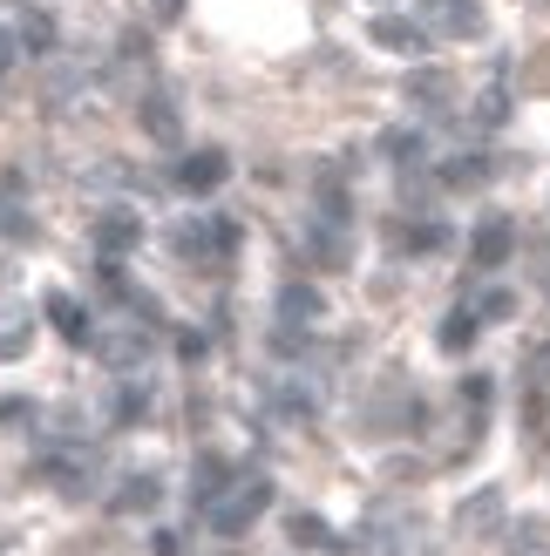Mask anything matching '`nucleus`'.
Here are the masks:
<instances>
[{
	"mask_svg": "<svg viewBox=\"0 0 550 556\" xmlns=\"http://www.w3.org/2000/svg\"><path fill=\"white\" fill-rule=\"evenodd\" d=\"M415 21L435 41H483V27H489V14L476 8V0H422Z\"/></svg>",
	"mask_w": 550,
	"mask_h": 556,
	"instance_id": "1",
	"label": "nucleus"
},
{
	"mask_svg": "<svg viewBox=\"0 0 550 556\" xmlns=\"http://www.w3.org/2000/svg\"><path fill=\"white\" fill-rule=\"evenodd\" d=\"M265 495H272V489H265L259 476H252V482H238V489L225 495V503H217V509H211V522H217V530H225V536H238V530H245V522H252V516L265 509Z\"/></svg>",
	"mask_w": 550,
	"mask_h": 556,
	"instance_id": "2",
	"label": "nucleus"
},
{
	"mask_svg": "<svg viewBox=\"0 0 550 556\" xmlns=\"http://www.w3.org/2000/svg\"><path fill=\"white\" fill-rule=\"evenodd\" d=\"M435 35H428V27L422 21H401V14H380L374 21V48H388V54H422Z\"/></svg>",
	"mask_w": 550,
	"mask_h": 556,
	"instance_id": "3",
	"label": "nucleus"
},
{
	"mask_svg": "<svg viewBox=\"0 0 550 556\" xmlns=\"http://www.w3.org/2000/svg\"><path fill=\"white\" fill-rule=\"evenodd\" d=\"M510 238H516L510 217H489V225L476 231V265H503L510 258Z\"/></svg>",
	"mask_w": 550,
	"mask_h": 556,
	"instance_id": "4",
	"label": "nucleus"
},
{
	"mask_svg": "<svg viewBox=\"0 0 550 556\" xmlns=\"http://www.w3.org/2000/svg\"><path fill=\"white\" fill-rule=\"evenodd\" d=\"M177 177H184V190H211V184H225V156H217V150H198Z\"/></svg>",
	"mask_w": 550,
	"mask_h": 556,
	"instance_id": "5",
	"label": "nucleus"
},
{
	"mask_svg": "<svg viewBox=\"0 0 550 556\" xmlns=\"http://www.w3.org/2000/svg\"><path fill=\"white\" fill-rule=\"evenodd\" d=\"M14 35H21V48L48 54V48H54V21H48V14H21V21H14Z\"/></svg>",
	"mask_w": 550,
	"mask_h": 556,
	"instance_id": "6",
	"label": "nucleus"
},
{
	"mask_svg": "<svg viewBox=\"0 0 550 556\" xmlns=\"http://www.w3.org/2000/svg\"><path fill=\"white\" fill-rule=\"evenodd\" d=\"M143 123H150L157 143H177V109L163 102V96H150V102H143Z\"/></svg>",
	"mask_w": 550,
	"mask_h": 556,
	"instance_id": "7",
	"label": "nucleus"
},
{
	"mask_svg": "<svg viewBox=\"0 0 550 556\" xmlns=\"http://www.w3.org/2000/svg\"><path fill=\"white\" fill-rule=\"evenodd\" d=\"M102 244H109V252H129V244H136V217H102Z\"/></svg>",
	"mask_w": 550,
	"mask_h": 556,
	"instance_id": "8",
	"label": "nucleus"
},
{
	"mask_svg": "<svg viewBox=\"0 0 550 556\" xmlns=\"http://www.w3.org/2000/svg\"><path fill=\"white\" fill-rule=\"evenodd\" d=\"M415 102L442 109V102H449V75H435V68H428V75H415Z\"/></svg>",
	"mask_w": 550,
	"mask_h": 556,
	"instance_id": "9",
	"label": "nucleus"
},
{
	"mask_svg": "<svg viewBox=\"0 0 550 556\" xmlns=\"http://www.w3.org/2000/svg\"><path fill=\"white\" fill-rule=\"evenodd\" d=\"M497 522V495H476L470 509H462V530H489Z\"/></svg>",
	"mask_w": 550,
	"mask_h": 556,
	"instance_id": "10",
	"label": "nucleus"
},
{
	"mask_svg": "<svg viewBox=\"0 0 550 556\" xmlns=\"http://www.w3.org/2000/svg\"><path fill=\"white\" fill-rule=\"evenodd\" d=\"M54 326H62L68 340H82V332H89V319L75 313V299H54Z\"/></svg>",
	"mask_w": 550,
	"mask_h": 556,
	"instance_id": "11",
	"label": "nucleus"
},
{
	"mask_svg": "<svg viewBox=\"0 0 550 556\" xmlns=\"http://www.w3.org/2000/svg\"><path fill=\"white\" fill-rule=\"evenodd\" d=\"M470 340H476V319H470V313H455V319L442 326V346L455 353V346H470Z\"/></svg>",
	"mask_w": 550,
	"mask_h": 556,
	"instance_id": "12",
	"label": "nucleus"
},
{
	"mask_svg": "<svg viewBox=\"0 0 550 556\" xmlns=\"http://www.w3.org/2000/svg\"><path fill=\"white\" fill-rule=\"evenodd\" d=\"M313 313H320V299H313L307 286H292V292H286V319H313Z\"/></svg>",
	"mask_w": 550,
	"mask_h": 556,
	"instance_id": "13",
	"label": "nucleus"
},
{
	"mask_svg": "<svg viewBox=\"0 0 550 556\" xmlns=\"http://www.w3.org/2000/svg\"><path fill=\"white\" fill-rule=\"evenodd\" d=\"M292 536L299 543H326V522L320 516H292Z\"/></svg>",
	"mask_w": 550,
	"mask_h": 556,
	"instance_id": "14",
	"label": "nucleus"
},
{
	"mask_svg": "<svg viewBox=\"0 0 550 556\" xmlns=\"http://www.w3.org/2000/svg\"><path fill=\"white\" fill-rule=\"evenodd\" d=\"M510 305H516L510 292H489V299H483V319H503V313H510Z\"/></svg>",
	"mask_w": 550,
	"mask_h": 556,
	"instance_id": "15",
	"label": "nucleus"
},
{
	"mask_svg": "<svg viewBox=\"0 0 550 556\" xmlns=\"http://www.w3.org/2000/svg\"><path fill=\"white\" fill-rule=\"evenodd\" d=\"M14 48H21V35H8V27H0V75L14 68Z\"/></svg>",
	"mask_w": 550,
	"mask_h": 556,
	"instance_id": "16",
	"label": "nucleus"
},
{
	"mask_svg": "<svg viewBox=\"0 0 550 556\" xmlns=\"http://www.w3.org/2000/svg\"><path fill=\"white\" fill-rule=\"evenodd\" d=\"M150 14H157V21H163V27H171V21H177V14H184V0H150Z\"/></svg>",
	"mask_w": 550,
	"mask_h": 556,
	"instance_id": "17",
	"label": "nucleus"
}]
</instances>
